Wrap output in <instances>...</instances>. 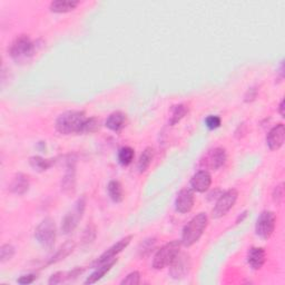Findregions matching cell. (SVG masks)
Instances as JSON below:
<instances>
[{
  "label": "cell",
  "mask_w": 285,
  "mask_h": 285,
  "mask_svg": "<svg viewBox=\"0 0 285 285\" xmlns=\"http://www.w3.org/2000/svg\"><path fill=\"white\" fill-rule=\"evenodd\" d=\"M139 283H140V273L137 271L129 273L128 275L120 282L122 285H138Z\"/></svg>",
  "instance_id": "cell-30"
},
{
  "label": "cell",
  "mask_w": 285,
  "mask_h": 285,
  "mask_svg": "<svg viewBox=\"0 0 285 285\" xmlns=\"http://www.w3.org/2000/svg\"><path fill=\"white\" fill-rule=\"evenodd\" d=\"M208 224V217L205 213H200L194 216L186 224L183 228L182 240L180 242L186 248L194 245L201 239L203 233L205 232Z\"/></svg>",
  "instance_id": "cell-2"
},
{
  "label": "cell",
  "mask_w": 285,
  "mask_h": 285,
  "mask_svg": "<svg viewBox=\"0 0 285 285\" xmlns=\"http://www.w3.org/2000/svg\"><path fill=\"white\" fill-rule=\"evenodd\" d=\"M36 278H37V275H35V274H27V275L20 276V277L17 279V282H18L19 284L27 285V284L34 283V281H35Z\"/></svg>",
  "instance_id": "cell-34"
},
{
  "label": "cell",
  "mask_w": 285,
  "mask_h": 285,
  "mask_svg": "<svg viewBox=\"0 0 285 285\" xmlns=\"http://www.w3.org/2000/svg\"><path fill=\"white\" fill-rule=\"evenodd\" d=\"M10 57L17 64L27 63L35 54V43L28 36L21 35L16 38L9 49Z\"/></svg>",
  "instance_id": "cell-3"
},
{
  "label": "cell",
  "mask_w": 285,
  "mask_h": 285,
  "mask_svg": "<svg viewBox=\"0 0 285 285\" xmlns=\"http://www.w3.org/2000/svg\"><path fill=\"white\" fill-rule=\"evenodd\" d=\"M155 245H156V239L151 238V239L145 240L140 245V249H139L140 255L141 256L149 255L153 251V249H155Z\"/></svg>",
  "instance_id": "cell-29"
},
{
  "label": "cell",
  "mask_w": 285,
  "mask_h": 285,
  "mask_svg": "<svg viewBox=\"0 0 285 285\" xmlns=\"http://www.w3.org/2000/svg\"><path fill=\"white\" fill-rule=\"evenodd\" d=\"M276 226V215L271 211H264L260 214L255 224V233L262 240L270 239Z\"/></svg>",
  "instance_id": "cell-7"
},
{
  "label": "cell",
  "mask_w": 285,
  "mask_h": 285,
  "mask_svg": "<svg viewBox=\"0 0 285 285\" xmlns=\"http://www.w3.org/2000/svg\"><path fill=\"white\" fill-rule=\"evenodd\" d=\"M222 119L220 116H216V115H211V116L206 117L205 119V125L208 129H216L221 126Z\"/></svg>",
  "instance_id": "cell-31"
},
{
  "label": "cell",
  "mask_w": 285,
  "mask_h": 285,
  "mask_svg": "<svg viewBox=\"0 0 285 285\" xmlns=\"http://www.w3.org/2000/svg\"><path fill=\"white\" fill-rule=\"evenodd\" d=\"M86 119L84 112L69 111L63 113L56 120V129L64 135L81 134Z\"/></svg>",
  "instance_id": "cell-1"
},
{
  "label": "cell",
  "mask_w": 285,
  "mask_h": 285,
  "mask_svg": "<svg viewBox=\"0 0 285 285\" xmlns=\"http://www.w3.org/2000/svg\"><path fill=\"white\" fill-rule=\"evenodd\" d=\"M29 188V178L25 174H17L10 184V189L14 194L24 195Z\"/></svg>",
  "instance_id": "cell-18"
},
{
  "label": "cell",
  "mask_w": 285,
  "mask_h": 285,
  "mask_svg": "<svg viewBox=\"0 0 285 285\" xmlns=\"http://www.w3.org/2000/svg\"><path fill=\"white\" fill-rule=\"evenodd\" d=\"M278 112H279V115H281L282 117H284V101H282L281 103H279Z\"/></svg>",
  "instance_id": "cell-35"
},
{
  "label": "cell",
  "mask_w": 285,
  "mask_h": 285,
  "mask_svg": "<svg viewBox=\"0 0 285 285\" xmlns=\"http://www.w3.org/2000/svg\"><path fill=\"white\" fill-rule=\"evenodd\" d=\"M68 278H69L68 273L57 272V273L53 274V275L51 276V278H49L48 283L51 284V285H57V284L63 283V282L65 281V279H68Z\"/></svg>",
  "instance_id": "cell-32"
},
{
  "label": "cell",
  "mask_w": 285,
  "mask_h": 285,
  "mask_svg": "<svg viewBox=\"0 0 285 285\" xmlns=\"http://www.w3.org/2000/svg\"><path fill=\"white\" fill-rule=\"evenodd\" d=\"M56 236V225L51 217H46L45 220H42L35 231V239L37 240V242L47 249L53 248Z\"/></svg>",
  "instance_id": "cell-5"
},
{
  "label": "cell",
  "mask_w": 285,
  "mask_h": 285,
  "mask_svg": "<svg viewBox=\"0 0 285 285\" xmlns=\"http://www.w3.org/2000/svg\"><path fill=\"white\" fill-rule=\"evenodd\" d=\"M62 189L65 193H73L75 191V166L71 165V163H69L67 174L63 178Z\"/></svg>",
  "instance_id": "cell-22"
},
{
  "label": "cell",
  "mask_w": 285,
  "mask_h": 285,
  "mask_svg": "<svg viewBox=\"0 0 285 285\" xmlns=\"http://www.w3.org/2000/svg\"><path fill=\"white\" fill-rule=\"evenodd\" d=\"M187 113H188V108L185 105H183V104H179V105L174 106L172 109L171 118H169V125L171 126L176 125L186 116V114Z\"/></svg>",
  "instance_id": "cell-23"
},
{
  "label": "cell",
  "mask_w": 285,
  "mask_h": 285,
  "mask_svg": "<svg viewBox=\"0 0 285 285\" xmlns=\"http://www.w3.org/2000/svg\"><path fill=\"white\" fill-rule=\"evenodd\" d=\"M79 5V2H74V0H56L53 2L49 6L51 12L56 14H65L73 12V10Z\"/></svg>",
  "instance_id": "cell-19"
},
{
  "label": "cell",
  "mask_w": 285,
  "mask_h": 285,
  "mask_svg": "<svg viewBox=\"0 0 285 285\" xmlns=\"http://www.w3.org/2000/svg\"><path fill=\"white\" fill-rule=\"evenodd\" d=\"M212 184V176L207 171H200L197 172L191 179V187L195 192L199 193H204L208 188L211 187Z\"/></svg>",
  "instance_id": "cell-14"
},
{
  "label": "cell",
  "mask_w": 285,
  "mask_h": 285,
  "mask_svg": "<svg viewBox=\"0 0 285 285\" xmlns=\"http://www.w3.org/2000/svg\"><path fill=\"white\" fill-rule=\"evenodd\" d=\"M195 203V196L193 191L189 188H184L179 192L175 201V208L178 213H188L192 211Z\"/></svg>",
  "instance_id": "cell-12"
},
{
  "label": "cell",
  "mask_w": 285,
  "mask_h": 285,
  "mask_svg": "<svg viewBox=\"0 0 285 285\" xmlns=\"http://www.w3.org/2000/svg\"><path fill=\"white\" fill-rule=\"evenodd\" d=\"M117 263V259L111 260L108 262L103 263V264L96 266V271L94 273H91L90 275L87 277V279L85 281V284H94L96 282L100 281L106 274L112 270V267Z\"/></svg>",
  "instance_id": "cell-16"
},
{
  "label": "cell",
  "mask_w": 285,
  "mask_h": 285,
  "mask_svg": "<svg viewBox=\"0 0 285 285\" xmlns=\"http://www.w3.org/2000/svg\"><path fill=\"white\" fill-rule=\"evenodd\" d=\"M180 246H182V242L177 240L172 241V242L162 246L154 256L153 267H154L155 270H162V268L171 265V263L175 260V257H176L180 252Z\"/></svg>",
  "instance_id": "cell-4"
},
{
  "label": "cell",
  "mask_w": 285,
  "mask_h": 285,
  "mask_svg": "<svg viewBox=\"0 0 285 285\" xmlns=\"http://www.w3.org/2000/svg\"><path fill=\"white\" fill-rule=\"evenodd\" d=\"M126 125V115L122 112H115L108 116L105 122V126L107 128L115 131V133H119Z\"/></svg>",
  "instance_id": "cell-17"
},
{
  "label": "cell",
  "mask_w": 285,
  "mask_h": 285,
  "mask_svg": "<svg viewBox=\"0 0 285 285\" xmlns=\"http://www.w3.org/2000/svg\"><path fill=\"white\" fill-rule=\"evenodd\" d=\"M101 127V122L100 119L96 117H90L87 118L86 122L84 123L83 129H81V134H91L95 133Z\"/></svg>",
  "instance_id": "cell-26"
},
{
  "label": "cell",
  "mask_w": 285,
  "mask_h": 285,
  "mask_svg": "<svg viewBox=\"0 0 285 285\" xmlns=\"http://www.w3.org/2000/svg\"><path fill=\"white\" fill-rule=\"evenodd\" d=\"M239 192L235 188L227 189L226 192L220 196V199L217 200L215 206L213 208L212 216L213 218H221L229 212V210L235 205V203L238 201Z\"/></svg>",
  "instance_id": "cell-8"
},
{
  "label": "cell",
  "mask_w": 285,
  "mask_h": 285,
  "mask_svg": "<svg viewBox=\"0 0 285 285\" xmlns=\"http://www.w3.org/2000/svg\"><path fill=\"white\" fill-rule=\"evenodd\" d=\"M73 249H74V244L73 243H70V242L66 243L65 245L62 246V248H60V250L57 252L56 255L53 257V260L49 262V263H51V264H52V263H56V262H58L60 260H64L66 256H68L71 253V252H73Z\"/></svg>",
  "instance_id": "cell-27"
},
{
  "label": "cell",
  "mask_w": 285,
  "mask_h": 285,
  "mask_svg": "<svg viewBox=\"0 0 285 285\" xmlns=\"http://www.w3.org/2000/svg\"><path fill=\"white\" fill-rule=\"evenodd\" d=\"M108 195L111 197L112 201L115 203H120L124 199V192L122 184L118 180H111L107 185Z\"/></svg>",
  "instance_id": "cell-21"
},
{
  "label": "cell",
  "mask_w": 285,
  "mask_h": 285,
  "mask_svg": "<svg viewBox=\"0 0 285 285\" xmlns=\"http://www.w3.org/2000/svg\"><path fill=\"white\" fill-rule=\"evenodd\" d=\"M153 158H154V150L152 147H146L144 152L141 153L138 164H137V168H138L139 173H144L149 169L153 162Z\"/></svg>",
  "instance_id": "cell-20"
},
{
  "label": "cell",
  "mask_w": 285,
  "mask_h": 285,
  "mask_svg": "<svg viewBox=\"0 0 285 285\" xmlns=\"http://www.w3.org/2000/svg\"><path fill=\"white\" fill-rule=\"evenodd\" d=\"M192 260L187 253L179 252L178 255L175 257V260L169 265V274L175 279H179L185 277L191 271Z\"/></svg>",
  "instance_id": "cell-9"
},
{
  "label": "cell",
  "mask_w": 285,
  "mask_h": 285,
  "mask_svg": "<svg viewBox=\"0 0 285 285\" xmlns=\"http://www.w3.org/2000/svg\"><path fill=\"white\" fill-rule=\"evenodd\" d=\"M131 240H133V235H128V236H126V238L122 239L120 241H118L116 244H114L106 252H104V253L96 260V262L94 263V264H92V266L96 267L98 265L103 264V263L108 262V261H111V260H114L115 257H116L119 253H122V252L126 248H127V246L129 245V243L131 242Z\"/></svg>",
  "instance_id": "cell-11"
},
{
  "label": "cell",
  "mask_w": 285,
  "mask_h": 285,
  "mask_svg": "<svg viewBox=\"0 0 285 285\" xmlns=\"http://www.w3.org/2000/svg\"><path fill=\"white\" fill-rule=\"evenodd\" d=\"M135 152L129 146H125L123 149H120L118 152V162L122 164L123 166H128L134 161Z\"/></svg>",
  "instance_id": "cell-24"
},
{
  "label": "cell",
  "mask_w": 285,
  "mask_h": 285,
  "mask_svg": "<svg viewBox=\"0 0 285 285\" xmlns=\"http://www.w3.org/2000/svg\"><path fill=\"white\" fill-rule=\"evenodd\" d=\"M29 163H30V166L34 168L35 171H38V172L46 171V169H48L52 165L51 162L45 160V158H42L40 156L31 157L29 160Z\"/></svg>",
  "instance_id": "cell-25"
},
{
  "label": "cell",
  "mask_w": 285,
  "mask_h": 285,
  "mask_svg": "<svg viewBox=\"0 0 285 285\" xmlns=\"http://www.w3.org/2000/svg\"><path fill=\"white\" fill-rule=\"evenodd\" d=\"M226 158L227 156L225 150L222 149V147H216V149H213L206 153L205 156L202 158L201 165L205 168L216 171V169H220L222 166H224Z\"/></svg>",
  "instance_id": "cell-10"
},
{
  "label": "cell",
  "mask_w": 285,
  "mask_h": 285,
  "mask_svg": "<svg viewBox=\"0 0 285 285\" xmlns=\"http://www.w3.org/2000/svg\"><path fill=\"white\" fill-rule=\"evenodd\" d=\"M15 255V248L12 244H5L0 249V261L2 263L12 260V257Z\"/></svg>",
  "instance_id": "cell-28"
},
{
  "label": "cell",
  "mask_w": 285,
  "mask_h": 285,
  "mask_svg": "<svg viewBox=\"0 0 285 285\" xmlns=\"http://www.w3.org/2000/svg\"><path fill=\"white\" fill-rule=\"evenodd\" d=\"M285 139V127L283 124H277L268 131L266 136V145L271 151L281 149Z\"/></svg>",
  "instance_id": "cell-13"
},
{
  "label": "cell",
  "mask_w": 285,
  "mask_h": 285,
  "mask_svg": "<svg viewBox=\"0 0 285 285\" xmlns=\"http://www.w3.org/2000/svg\"><path fill=\"white\" fill-rule=\"evenodd\" d=\"M86 208V199L83 196L77 200L75 203L74 207L71 208V211L67 213V215L64 217L63 223H62V231L64 234H68L73 232L78 225L79 221L83 218L84 212Z\"/></svg>",
  "instance_id": "cell-6"
},
{
  "label": "cell",
  "mask_w": 285,
  "mask_h": 285,
  "mask_svg": "<svg viewBox=\"0 0 285 285\" xmlns=\"http://www.w3.org/2000/svg\"><path fill=\"white\" fill-rule=\"evenodd\" d=\"M266 253L263 248H251L248 252V263L253 270H260L265 263Z\"/></svg>",
  "instance_id": "cell-15"
},
{
  "label": "cell",
  "mask_w": 285,
  "mask_h": 285,
  "mask_svg": "<svg viewBox=\"0 0 285 285\" xmlns=\"http://www.w3.org/2000/svg\"><path fill=\"white\" fill-rule=\"evenodd\" d=\"M284 199V185L281 183L277 185L273 192V201L276 203V204H281L282 201Z\"/></svg>",
  "instance_id": "cell-33"
}]
</instances>
